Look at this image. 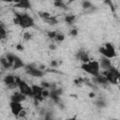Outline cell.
I'll return each instance as SVG.
<instances>
[{
	"mask_svg": "<svg viewBox=\"0 0 120 120\" xmlns=\"http://www.w3.org/2000/svg\"><path fill=\"white\" fill-rule=\"evenodd\" d=\"M14 22L16 24L20 25L23 29L31 28L35 25L34 19L30 15H28L27 13H16Z\"/></svg>",
	"mask_w": 120,
	"mask_h": 120,
	"instance_id": "obj_1",
	"label": "cell"
},
{
	"mask_svg": "<svg viewBox=\"0 0 120 120\" xmlns=\"http://www.w3.org/2000/svg\"><path fill=\"white\" fill-rule=\"evenodd\" d=\"M81 68L83 71H85L86 73H88L92 76H96L100 73L99 72V70H100L99 63H98V61H96V60H92V61L90 60L88 62L82 63Z\"/></svg>",
	"mask_w": 120,
	"mask_h": 120,
	"instance_id": "obj_2",
	"label": "cell"
},
{
	"mask_svg": "<svg viewBox=\"0 0 120 120\" xmlns=\"http://www.w3.org/2000/svg\"><path fill=\"white\" fill-rule=\"evenodd\" d=\"M103 74L107 77L109 83L116 84L120 82V71L114 67H112L107 70H104Z\"/></svg>",
	"mask_w": 120,
	"mask_h": 120,
	"instance_id": "obj_3",
	"label": "cell"
},
{
	"mask_svg": "<svg viewBox=\"0 0 120 120\" xmlns=\"http://www.w3.org/2000/svg\"><path fill=\"white\" fill-rule=\"evenodd\" d=\"M98 51H99V52L101 53L102 56L108 57L110 59H112L116 56V51H115L114 46L112 43H109V42H107V43L103 44L101 47H99Z\"/></svg>",
	"mask_w": 120,
	"mask_h": 120,
	"instance_id": "obj_4",
	"label": "cell"
},
{
	"mask_svg": "<svg viewBox=\"0 0 120 120\" xmlns=\"http://www.w3.org/2000/svg\"><path fill=\"white\" fill-rule=\"evenodd\" d=\"M6 57L8 58V62L10 63V66L13 69H18V68L25 67L24 63L22 62V60L18 55H15V54H12V53H8L6 55Z\"/></svg>",
	"mask_w": 120,
	"mask_h": 120,
	"instance_id": "obj_5",
	"label": "cell"
},
{
	"mask_svg": "<svg viewBox=\"0 0 120 120\" xmlns=\"http://www.w3.org/2000/svg\"><path fill=\"white\" fill-rule=\"evenodd\" d=\"M17 84H18V87L19 90L24 94L25 96L27 97H31L33 98V90H32V85H29L26 82L22 81V79H20L19 77H17Z\"/></svg>",
	"mask_w": 120,
	"mask_h": 120,
	"instance_id": "obj_6",
	"label": "cell"
},
{
	"mask_svg": "<svg viewBox=\"0 0 120 120\" xmlns=\"http://www.w3.org/2000/svg\"><path fill=\"white\" fill-rule=\"evenodd\" d=\"M24 68H25L26 73L29 74L30 76L41 78V77H43V75H44V72H43L40 68L35 67L34 65H27V66L24 67Z\"/></svg>",
	"mask_w": 120,
	"mask_h": 120,
	"instance_id": "obj_7",
	"label": "cell"
},
{
	"mask_svg": "<svg viewBox=\"0 0 120 120\" xmlns=\"http://www.w3.org/2000/svg\"><path fill=\"white\" fill-rule=\"evenodd\" d=\"M4 82L8 88H16V87H18L17 76H13L11 74H8L4 78Z\"/></svg>",
	"mask_w": 120,
	"mask_h": 120,
	"instance_id": "obj_8",
	"label": "cell"
},
{
	"mask_svg": "<svg viewBox=\"0 0 120 120\" xmlns=\"http://www.w3.org/2000/svg\"><path fill=\"white\" fill-rule=\"evenodd\" d=\"M43 87L41 85H37V84H33L32 85V90H33V98H35L36 101H39L43 99Z\"/></svg>",
	"mask_w": 120,
	"mask_h": 120,
	"instance_id": "obj_9",
	"label": "cell"
},
{
	"mask_svg": "<svg viewBox=\"0 0 120 120\" xmlns=\"http://www.w3.org/2000/svg\"><path fill=\"white\" fill-rule=\"evenodd\" d=\"M9 107H10V111H11V112H12L16 117H18L19 114H20V112L23 110L22 105L21 102L10 101V103H9Z\"/></svg>",
	"mask_w": 120,
	"mask_h": 120,
	"instance_id": "obj_10",
	"label": "cell"
},
{
	"mask_svg": "<svg viewBox=\"0 0 120 120\" xmlns=\"http://www.w3.org/2000/svg\"><path fill=\"white\" fill-rule=\"evenodd\" d=\"M26 97L27 96H25L24 94H22L20 90L19 91H16V92H14L12 95H11V97H10V101H15V102H22V101H24L25 99H26Z\"/></svg>",
	"mask_w": 120,
	"mask_h": 120,
	"instance_id": "obj_11",
	"label": "cell"
},
{
	"mask_svg": "<svg viewBox=\"0 0 120 120\" xmlns=\"http://www.w3.org/2000/svg\"><path fill=\"white\" fill-rule=\"evenodd\" d=\"M98 63H99V67H100V68H102L103 70H107V69H109L110 68L112 67L111 59L108 58V57H105V56H102V57L99 59Z\"/></svg>",
	"mask_w": 120,
	"mask_h": 120,
	"instance_id": "obj_12",
	"label": "cell"
},
{
	"mask_svg": "<svg viewBox=\"0 0 120 120\" xmlns=\"http://www.w3.org/2000/svg\"><path fill=\"white\" fill-rule=\"evenodd\" d=\"M94 81H95V82H97L98 84H100V85H107L109 83L107 77L103 73L102 74L99 73V74L94 76Z\"/></svg>",
	"mask_w": 120,
	"mask_h": 120,
	"instance_id": "obj_13",
	"label": "cell"
},
{
	"mask_svg": "<svg viewBox=\"0 0 120 120\" xmlns=\"http://www.w3.org/2000/svg\"><path fill=\"white\" fill-rule=\"evenodd\" d=\"M14 8H22V9L31 8L30 0H19V2L14 5Z\"/></svg>",
	"mask_w": 120,
	"mask_h": 120,
	"instance_id": "obj_14",
	"label": "cell"
},
{
	"mask_svg": "<svg viewBox=\"0 0 120 120\" xmlns=\"http://www.w3.org/2000/svg\"><path fill=\"white\" fill-rule=\"evenodd\" d=\"M77 57H78L79 60L82 61V63H85V62L90 61V60H89V57H88V54H87L85 52H83V51H80V52L77 53Z\"/></svg>",
	"mask_w": 120,
	"mask_h": 120,
	"instance_id": "obj_15",
	"label": "cell"
},
{
	"mask_svg": "<svg viewBox=\"0 0 120 120\" xmlns=\"http://www.w3.org/2000/svg\"><path fill=\"white\" fill-rule=\"evenodd\" d=\"M44 21L48 24H50V25H54V24H56L58 22V21L56 20V18L55 17H52V16H48V17L44 18Z\"/></svg>",
	"mask_w": 120,
	"mask_h": 120,
	"instance_id": "obj_16",
	"label": "cell"
},
{
	"mask_svg": "<svg viewBox=\"0 0 120 120\" xmlns=\"http://www.w3.org/2000/svg\"><path fill=\"white\" fill-rule=\"evenodd\" d=\"M1 65H2V67L4 68H11L10 63L8 62V60L7 57H2L1 58Z\"/></svg>",
	"mask_w": 120,
	"mask_h": 120,
	"instance_id": "obj_17",
	"label": "cell"
},
{
	"mask_svg": "<svg viewBox=\"0 0 120 120\" xmlns=\"http://www.w3.org/2000/svg\"><path fill=\"white\" fill-rule=\"evenodd\" d=\"M82 7L83 9H90V8L93 7V5H92V3H91L90 1L83 0L82 3Z\"/></svg>",
	"mask_w": 120,
	"mask_h": 120,
	"instance_id": "obj_18",
	"label": "cell"
},
{
	"mask_svg": "<svg viewBox=\"0 0 120 120\" xmlns=\"http://www.w3.org/2000/svg\"><path fill=\"white\" fill-rule=\"evenodd\" d=\"M6 35H7V31L5 28V25L3 23H1V25H0V37H1V38L4 39L6 38Z\"/></svg>",
	"mask_w": 120,
	"mask_h": 120,
	"instance_id": "obj_19",
	"label": "cell"
},
{
	"mask_svg": "<svg viewBox=\"0 0 120 120\" xmlns=\"http://www.w3.org/2000/svg\"><path fill=\"white\" fill-rule=\"evenodd\" d=\"M96 104H97V106H98V108H103V107L106 106V102H105L102 98H98V99L96 101Z\"/></svg>",
	"mask_w": 120,
	"mask_h": 120,
	"instance_id": "obj_20",
	"label": "cell"
},
{
	"mask_svg": "<svg viewBox=\"0 0 120 120\" xmlns=\"http://www.w3.org/2000/svg\"><path fill=\"white\" fill-rule=\"evenodd\" d=\"M65 21L68 23H72L74 21H75V16L74 15H68L66 18H65Z\"/></svg>",
	"mask_w": 120,
	"mask_h": 120,
	"instance_id": "obj_21",
	"label": "cell"
},
{
	"mask_svg": "<svg viewBox=\"0 0 120 120\" xmlns=\"http://www.w3.org/2000/svg\"><path fill=\"white\" fill-rule=\"evenodd\" d=\"M54 38L56 40H58V41H62V40H64V36L63 35H60V34H56V36H55Z\"/></svg>",
	"mask_w": 120,
	"mask_h": 120,
	"instance_id": "obj_22",
	"label": "cell"
},
{
	"mask_svg": "<svg viewBox=\"0 0 120 120\" xmlns=\"http://www.w3.org/2000/svg\"><path fill=\"white\" fill-rule=\"evenodd\" d=\"M23 38H24L25 39H30V38H31V35H30L29 33H25L24 36H23Z\"/></svg>",
	"mask_w": 120,
	"mask_h": 120,
	"instance_id": "obj_23",
	"label": "cell"
},
{
	"mask_svg": "<svg viewBox=\"0 0 120 120\" xmlns=\"http://www.w3.org/2000/svg\"><path fill=\"white\" fill-rule=\"evenodd\" d=\"M51 66H52V67H53V68H54V67H56V66H57V63H56V61H54V60H53V61H52V63H51Z\"/></svg>",
	"mask_w": 120,
	"mask_h": 120,
	"instance_id": "obj_24",
	"label": "cell"
},
{
	"mask_svg": "<svg viewBox=\"0 0 120 120\" xmlns=\"http://www.w3.org/2000/svg\"><path fill=\"white\" fill-rule=\"evenodd\" d=\"M1 1L6 2V3H12V2H14V3H15V1H16V0H1Z\"/></svg>",
	"mask_w": 120,
	"mask_h": 120,
	"instance_id": "obj_25",
	"label": "cell"
},
{
	"mask_svg": "<svg viewBox=\"0 0 120 120\" xmlns=\"http://www.w3.org/2000/svg\"><path fill=\"white\" fill-rule=\"evenodd\" d=\"M50 48H51V49H55V46H54V45H52V46L51 45V46H50Z\"/></svg>",
	"mask_w": 120,
	"mask_h": 120,
	"instance_id": "obj_26",
	"label": "cell"
},
{
	"mask_svg": "<svg viewBox=\"0 0 120 120\" xmlns=\"http://www.w3.org/2000/svg\"><path fill=\"white\" fill-rule=\"evenodd\" d=\"M54 2H63V0H52Z\"/></svg>",
	"mask_w": 120,
	"mask_h": 120,
	"instance_id": "obj_27",
	"label": "cell"
},
{
	"mask_svg": "<svg viewBox=\"0 0 120 120\" xmlns=\"http://www.w3.org/2000/svg\"><path fill=\"white\" fill-rule=\"evenodd\" d=\"M68 1L71 3V2H74V1H77V0H68Z\"/></svg>",
	"mask_w": 120,
	"mask_h": 120,
	"instance_id": "obj_28",
	"label": "cell"
}]
</instances>
